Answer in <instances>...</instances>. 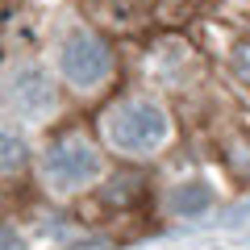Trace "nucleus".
<instances>
[{
	"label": "nucleus",
	"instance_id": "obj_9",
	"mask_svg": "<svg viewBox=\"0 0 250 250\" xmlns=\"http://www.w3.org/2000/svg\"><path fill=\"white\" fill-rule=\"evenodd\" d=\"M0 250H25V238H21L13 225H4V221H0Z\"/></svg>",
	"mask_w": 250,
	"mask_h": 250
},
{
	"label": "nucleus",
	"instance_id": "obj_4",
	"mask_svg": "<svg viewBox=\"0 0 250 250\" xmlns=\"http://www.w3.org/2000/svg\"><path fill=\"white\" fill-rule=\"evenodd\" d=\"M9 104L17 108L21 117H29V121H38V117L50 113L54 104V88L50 80H46L38 67H29V71H21L17 80H13V92H9Z\"/></svg>",
	"mask_w": 250,
	"mask_h": 250
},
{
	"label": "nucleus",
	"instance_id": "obj_7",
	"mask_svg": "<svg viewBox=\"0 0 250 250\" xmlns=\"http://www.w3.org/2000/svg\"><path fill=\"white\" fill-rule=\"evenodd\" d=\"M21 167H25V142L13 134H0V175H13Z\"/></svg>",
	"mask_w": 250,
	"mask_h": 250
},
{
	"label": "nucleus",
	"instance_id": "obj_5",
	"mask_svg": "<svg viewBox=\"0 0 250 250\" xmlns=\"http://www.w3.org/2000/svg\"><path fill=\"white\" fill-rule=\"evenodd\" d=\"M208 205H213V192H208L205 184H188V188H179V192H175V213H184V217L205 213Z\"/></svg>",
	"mask_w": 250,
	"mask_h": 250
},
{
	"label": "nucleus",
	"instance_id": "obj_3",
	"mask_svg": "<svg viewBox=\"0 0 250 250\" xmlns=\"http://www.w3.org/2000/svg\"><path fill=\"white\" fill-rule=\"evenodd\" d=\"M59 67H62V75H67L75 88H96V83L108 80V71H113V54H108V46L100 42V38H92V34L80 29V34H71L62 42Z\"/></svg>",
	"mask_w": 250,
	"mask_h": 250
},
{
	"label": "nucleus",
	"instance_id": "obj_2",
	"mask_svg": "<svg viewBox=\"0 0 250 250\" xmlns=\"http://www.w3.org/2000/svg\"><path fill=\"white\" fill-rule=\"evenodd\" d=\"M96 175H100V154H96V146L88 138L67 134L46 150V179L59 192H75V188H83Z\"/></svg>",
	"mask_w": 250,
	"mask_h": 250
},
{
	"label": "nucleus",
	"instance_id": "obj_6",
	"mask_svg": "<svg viewBox=\"0 0 250 250\" xmlns=\"http://www.w3.org/2000/svg\"><path fill=\"white\" fill-rule=\"evenodd\" d=\"M142 196V175H113L104 188V200L108 205H129V200Z\"/></svg>",
	"mask_w": 250,
	"mask_h": 250
},
{
	"label": "nucleus",
	"instance_id": "obj_1",
	"mask_svg": "<svg viewBox=\"0 0 250 250\" xmlns=\"http://www.w3.org/2000/svg\"><path fill=\"white\" fill-rule=\"evenodd\" d=\"M167 129H171L167 113L159 104H150V100H121L104 117V138L121 154H146L154 146H163Z\"/></svg>",
	"mask_w": 250,
	"mask_h": 250
},
{
	"label": "nucleus",
	"instance_id": "obj_8",
	"mask_svg": "<svg viewBox=\"0 0 250 250\" xmlns=\"http://www.w3.org/2000/svg\"><path fill=\"white\" fill-rule=\"evenodd\" d=\"M233 71H238V80L250 83V42H242L238 50H233Z\"/></svg>",
	"mask_w": 250,
	"mask_h": 250
}]
</instances>
